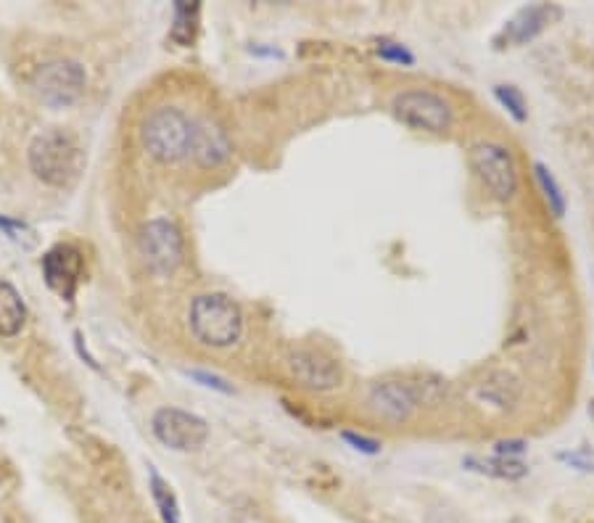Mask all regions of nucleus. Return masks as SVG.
I'll list each match as a JSON object with an SVG mask.
<instances>
[{
    "instance_id": "obj_1",
    "label": "nucleus",
    "mask_w": 594,
    "mask_h": 523,
    "mask_svg": "<svg viewBox=\"0 0 594 523\" xmlns=\"http://www.w3.org/2000/svg\"><path fill=\"white\" fill-rule=\"evenodd\" d=\"M32 175L51 188H69L80 177L85 164V151L80 138L66 127H51L35 135L27 151Z\"/></svg>"
},
{
    "instance_id": "obj_2",
    "label": "nucleus",
    "mask_w": 594,
    "mask_h": 523,
    "mask_svg": "<svg viewBox=\"0 0 594 523\" xmlns=\"http://www.w3.org/2000/svg\"><path fill=\"white\" fill-rule=\"evenodd\" d=\"M193 138H196V119H191L177 106H159L143 119L140 127V140L148 156L156 162L177 164L188 159L193 151Z\"/></svg>"
},
{
    "instance_id": "obj_3",
    "label": "nucleus",
    "mask_w": 594,
    "mask_h": 523,
    "mask_svg": "<svg viewBox=\"0 0 594 523\" xmlns=\"http://www.w3.org/2000/svg\"><path fill=\"white\" fill-rule=\"evenodd\" d=\"M193 339L212 349H228L243 336V312L228 294H201L188 312Z\"/></svg>"
},
{
    "instance_id": "obj_4",
    "label": "nucleus",
    "mask_w": 594,
    "mask_h": 523,
    "mask_svg": "<svg viewBox=\"0 0 594 523\" xmlns=\"http://www.w3.org/2000/svg\"><path fill=\"white\" fill-rule=\"evenodd\" d=\"M88 88V74L80 61L56 59L37 69L32 77V90L40 104L48 109H69L82 98Z\"/></svg>"
},
{
    "instance_id": "obj_5",
    "label": "nucleus",
    "mask_w": 594,
    "mask_h": 523,
    "mask_svg": "<svg viewBox=\"0 0 594 523\" xmlns=\"http://www.w3.org/2000/svg\"><path fill=\"white\" fill-rule=\"evenodd\" d=\"M470 167L497 201H513L518 193V167L513 154L499 143H476L470 148Z\"/></svg>"
},
{
    "instance_id": "obj_6",
    "label": "nucleus",
    "mask_w": 594,
    "mask_h": 523,
    "mask_svg": "<svg viewBox=\"0 0 594 523\" xmlns=\"http://www.w3.org/2000/svg\"><path fill=\"white\" fill-rule=\"evenodd\" d=\"M151 431L164 447L175 452H196L209 439L206 420L180 407H159L151 418Z\"/></svg>"
},
{
    "instance_id": "obj_7",
    "label": "nucleus",
    "mask_w": 594,
    "mask_h": 523,
    "mask_svg": "<svg viewBox=\"0 0 594 523\" xmlns=\"http://www.w3.org/2000/svg\"><path fill=\"white\" fill-rule=\"evenodd\" d=\"M394 114L407 127L444 133L452 127V106L433 90H404L394 98Z\"/></svg>"
},
{
    "instance_id": "obj_8",
    "label": "nucleus",
    "mask_w": 594,
    "mask_h": 523,
    "mask_svg": "<svg viewBox=\"0 0 594 523\" xmlns=\"http://www.w3.org/2000/svg\"><path fill=\"white\" fill-rule=\"evenodd\" d=\"M140 254L156 275L175 273L183 262V233L172 220H151L140 230Z\"/></svg>"
},
{
    "instance_id": "obj_9",
    "label": "nucleus",
    "mask_w": 594,
    "mask_h": 523,
    "mask_svg": "<svg viewBox=\"0 0 594 523\" xmlns=\"http://www.w3.org/2000/svg\"><path fill=\"white\" fill-rule=\"evenodd\" d=\"M72 439L103 487L114 489V492H125L130 487V471H127L125 457L114 444L93 431H74Z\"/></svg>"
},
{
    "instance_id": "obj_10",
    "label": "nucleus",
    "mask_w": 594,
    "mask_h": 523,
    "mask_svg": "<svg viewBox=\"0 0 594 523\" xmlns=\"http://www.w3.org/2000/svg\"><path fill=\"white\" fill-rule=\"evenodd\" d=\"M40 267H43V278L53 294L61 296L64 302H74L77 286L85 273L82 251L72 244H56L45 251Z\"/></svg>"
},
{
    "instance_id": "obj_11",
    "label": "nucleus",
    "mask_w": 594,
    "mask_h": 523,
    "mask_svg": "<svg viewBox=\"0 0 594 523\" xmlns=\"http://www.w3.org/2000/svg\"><path fill=\"white\" fill-rule=\"evenodd\" d=\"M286 368L304 389L330 391L341 384V365L317 349H294L288 354Z\"/></svg>"
},
{
    "instance_id": "obj_12",
    "label": "nucleus",
    "mask_w": 594,
    "mask_h": 523,
    "mask_svg": "<svg viewBox=\"0 0 594 523\" xmlns=\"http://www.w3.org/2000/svg\"><path fill=\"white\" fill-rule=\"evenodd\" d=\"M420 405V394L415 386L402 384V381H381L370 389V407L381 418L391 423H404L410 420L415 407Z\"/></svg>"
},
{
    "instance_id": "obj_13",
    "label": "nucleus",
    "mask_w": 594,
    "mask_h": 523,
    "mask_svg": "<svg viewBox=\"0 0 594 523\" xmlns=\"http://www.w3.org/2000/svg\"><path fill=\"white\" fill-rule=\"evenodd\" d=\"M560 14H563V11H560L558 6H547V3L521 8V11L507 22L502 35L497 37V43H507V45L528 43V40H534L539 32L547 30L555 19H560Z\"/></svg>"
},
{
    "instance_id": "obj_14",
    "label": "nucleus",
    "mask_w": 594,
    "mask_h": 523,
    "mask_svg": "<svg viewBox=\"0 0 594 523\" xmlns=\"http://www.w3.org/2000/svg\"><path fill=\"white\" fill-rule=\"evenodd\" d=\"M193 162L204 170H217L233 156V143L228 133L214 122H196V138H193Z\"/></svg>"
},
{
    "instance_id": "obj_15",
    "label": "nucleus",
    "mask_w": 594,
    "mask_h": 523,
    "mask_svg": "<svg viewBox=\"0 0 594 523\" xmlns=\"http://www.w3.org/2000/svg\"><path fill=\"white\" fill-rule=\"evenodd\" d=\"M27 323V304L8 280L0 278V339H14Z\"/></svg>"
},
{
    "instance_id": "obj_16",
    "label": "nucleus",
    "mask_w": 594,
    "mask_h": 523,
    "mask_svg": "<svg viewBox=\"0 0 594 523\" xmlns=\"http://www.w3.org/2000/svg\"><path fill=\"white\" fill-rule=\"evenodd\" d=\"M478 394L497 407H513L521 397V381L507 370H497L492 376H486L484 384L478 386Z\"/></svg>"
},
{
    "instance_id": "obj_17",
    "label": "nucleus",
    "mask_w": 594,
    "mask_h": 523,
    "mask_svg": "<svg viewBox=\"0 0 594 523\" xmlns=\"http://www.w3.org/2000/svg\"><path fill=\"white\" fill-rule=\"evenodd\" d=\"M462 465H465V468H470V471L486 473V476H494V479H507V481L523 479V476L528 473V468L521 463V460H510V457H499V455H494L492 460L468 457V460H465Z\"/></svg>"
},
{
    "instance_id": "obj_18",
    "label": "nucleus",
    "mask_w": 594,
    "mask_h": 523,
    "mask_svg": "<svg viewBox=\"0 0 594 523\" xmlns=\"http://www.w3.org/2000/svg\"><path fill=\"white\" fill-rule=\"evenodd\" d=\"M148 487H151V497H154V505H156V510H159L162 521L164 523H183L177 494L172 492L169 481H164L162 476H159V471H156V468H151V481H148Z\"/></svg>"
},
{
    "instance_id": "obj_19",
    "label": "nucleus",
    "mask_w": 594,
    "mask_h": 523,
    "mask_svg": "<svg viewBox=\"0 0 594 523\" xmlns=\"http://www.w3.org/2000/svg\"><path fill=\"white\" fill-rule=\"evenodd\" d=\"M534 177H536V183H539V191H542L544 201H547V207H550V212L555 214V217H563L565 207H568V201H565L563 188H560V183L555 180V175H552L550 167L542 162H536Z\"/></svg>"
},
{
    "instance_id": "obj_20",
    "label": "nucleus",
    "mask_w": 594,
    "mask_h": 523,
    "mask_svg": "<svg viewBox=\"0 0 594 523\" xmlns=\"http://www.w3.org/2000/svg\"><path fill=\"white\" fill-rule=\"evenodd\" d=\"M201 6L198 3H175V24L169 30V37L177 45H191L196 37V22Z\"/></svg>"
},
{
    "instance_id": "obj_21",
    "label": "nucleus",
    "mask_w": 594,
    "mask_h": 523,
    "mask_svg": "<svg viewBox=\"0 0 594 523\" xmlns=\"http://www.w3.org/2000/svg\"><path fill=\"white\" fill-rule=\"evenodd\" d=\"M494 98H497V104L502 106V109L510 114V117L518 122V125H523L528 119V104H526V96L521 93V88H515V85H494Z\"/></svg>"
},
{
    "instance_id": "obj_22",
    "label": "nucleus",
    "mask_w": 594,
    "mask_h": 523,
    "mask_svg": "<svg viewBox=\"0 0 594 523\" xmlns=\"http://www.w3.org/2000/svg\"><path fill=\"white\" fill-rule=\"evenodd\" d=\"M378 56H381L383 61L399 64V67H415V53H412L407 45L389 40V37H381V40H378Z\"/></svg>"
},
{
    "instance_id": "obj_23",
    "label": "nucleus",
    "mask_w": 594,
    "mask_h": 523,
    "mask_svg": "<svg viewBox=\"0 0 594 523\" xmlns=\"http://www.w3.org/2000/svg\"><path fill=\"white\" fill-rule=\"evenodd\" d=\"M341 439H344V442L349 444L352 450L362 452V455H378L383 447L378 439H373V436H365V434H357V431H344V434H341Z\"/></svg>"
},
{
    "instance_id": "obj_24",
    "label": "nucleus",
    "mask_w": 594,
    "mask_h": 523,
    "mask_svg": "<svg viewBox=\"0 0 594 523\" xmlns=\"http://www.w3.org/2000/svg\"><path fill=\"white\" fill-rule=\"evenodd\" d=\"M188 376H191L193 381H198L201 386H206V389L222 391V394H233V386H230L225 378L217 376V373H206V370H188Z\"/></svg>"
},
{
    "instance_id": "obj_25",
    "label": "nucleus",
    "mask_w": 594,
    "mask_h": 523,
    "mask_svg": "<svg viewBox=\"0 0 594 523\" xmlns=\"http://www.w3.org/2000/svg\"><path fill=\"white\" fill-rule=\"evenodd\" d=\"M16 487H19V473L14 463L0 452V492H14Z\"/></svg>"
},
{
    "instance_id": "obj_26",
    "label": "nucleus",
    "mask_w": 594,
    "mask_h": 523,
    "mask_svg": "<svg viewBox=\"0 0 594 523\" xmlns=\"http://www.w3.org/2000/svg\"><path fill=\"white\" fill-rule=\"evenodd\" d=\"M526 452V442H521V439H510V442H499L497 447H494V455L499 457H510V460H518V457Z\"/></svg>"
},
{
    "instance_id": "obj_27",
    "label": "nucleus",
    "mask_w": 594,
    "mask_h": 523,
    "mask_svg": "<svg viewBox=\"0 0 594 523\" xmlns=\"http://www.w3.org/2000/svg\"><path fill=\"white\" fill-rule=\"evenodd\" d=\"M560 460L576 465V468H581V471H594V457L584 455V452H573V455L563 452V455H560Z\"/></svg>"
},
{
    "instance_id": "obj_28",
    "label": "nucleus",
    "mask_w": 594,
    "mask_h": 523,
    "mask_svg": "<svg viewBox=\"0 0 594 523\" xmlns=\"http://www.w3.org/2000/svg\"><path fill=\"white\" fill-rule=\"evenodd\" d=\"M0 228L6 230V236L8 238H14V241H22V236H19V233H30V230L24 228L22 222L6 220V217H0Z\"/></svg>"
},
{
    "instance_id": "obj_29",
    "label": "nucleus",
    "mask_w": 594,
    "mask_h": 523,
    "mask_svg": "<svg viewBox=\"0 0 594 523\" xmlns=\"http://www.w3.org/2000/svg\"><path fill=\"white\" fill-rule=\"evenodd\" d=\"M6 523H32V521L27 516H24V513H19V510H8V513H6Z\"/></svg>"
}]
</instances>
